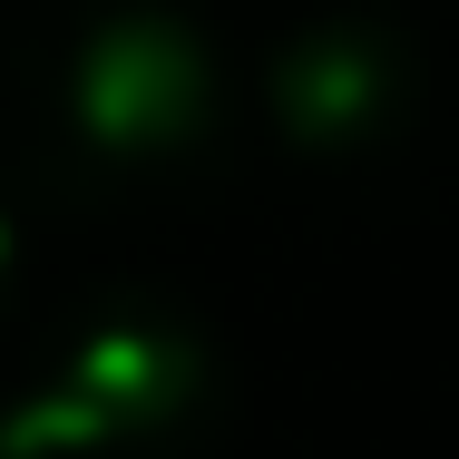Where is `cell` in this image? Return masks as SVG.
Masks as SVG:
<instances>
[{"instance_id":"1","label":"cell","mask_w":459,"mask_h":459,"mask_svg":"<svg viewBox=\"0 0 459 459\" xmlns=\"http://www.w3.org/2000/svg\"><path fill=\"white\" fill-rule=\"evenodd\" d=\"M10 89L30 108L39 167L79 177H157L215 137V69L167 10H108L59 30Z\"/></svg>"},{"instance_id":"2","label":"cell","mask_w":459,"mask_h":459,"mask_svg":"<svg viewBox=\"0 0 459 459\" xmlns=\"http://www.w3.org/2000/svg\"><path fill=\"white\" fill-rule=\"evenodd\" d=\"M195 411H205V352L177 323L127 313V323H98L39 381L30 411H10L0 450L10 459H137V450L167 459Z\"/></svg>"},{"instance_id":"3","label":"cell","mask_w":459,"mask_h":459,"mask_svg":"<svg viewBox=\"0 0 459 459\" xmlns=\"http://www.w3.org/2000/svg\"><path fill=\"white\" fill-rule=\"evenodd\" d=\"M411 98V59L391 30L371 20H333L313 39H293L274 69V108L293 147H323V157H352L371 137H391V108Z\"/></svg>"},{"instance_id":"4","label":"cell","mask_w":459,"mask_h":459,"mask_svg":"<svg viewBox=\"0 0 459 459\" xmlns=\"http://www.w3.org/2000/svg\"><path fill=\"white\" fill-rule=\"evenodd\" d=\"M10 283H20V235H10V215H0V313H10Z\"/></svg>"}]
</instances>
